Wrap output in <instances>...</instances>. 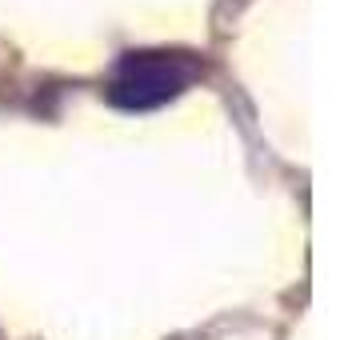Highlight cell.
Here are the masks:
<instances>
[{"label":"cell","instance_id":"cell-1","mask_svg":"<svg viewBox=\"0 0 356 340\" xmlns=\"http://www.w3.org/2000/svg\"><path fill=\"white\" fill-rule=\"evenodd\" d=\"M196 60L188 52H129L113 76L108 100L124 113H148L177 100L196 81Z\"/></svg>","mask_w":356,"mask_h":340}]
</instances>
